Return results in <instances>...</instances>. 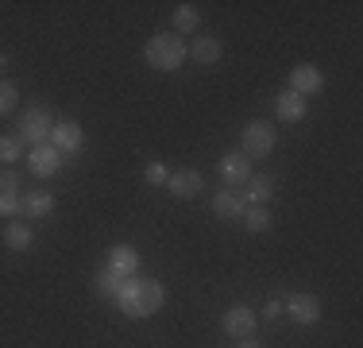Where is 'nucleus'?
Returning a JSON list of instances; mask_svg holds the SVG:
<instances>
[{"label":"nucleus","mask_w":363,"mask_h":348,"mask_svg":"<svg viewBox=\"0 0 363 348\" xmlns=\"http://www.w3.org/2000/svg\"><path fill=\"white\" fill-rule=\"evenodd\" d=\"M162 302H167V286L159 278L132 275V278H124V290H120L116 306L124 310V317H151V313L162 310Z\"/></svg>","instance_id":"f257e3e1"},{"label":"nucleus","mask_w":363,"mask_h":348,"mask_svg":"<svg viewBox=\"0 0 363 348\" xmlns=\"http://www.w3.org/2000/svg\"><path fill=\"white\" fill-rule=\"evenodd\" d=\"M143 58H147V66H151V70L170 74V70H178L182 62H186V43H182V35H174V31H159V35L147 39Z\"/></svg>","instance_id":"f03ea898"},{"label":"nucleus","mask_w":363,"mask_h":348,"mask_svg":"<svg viewBox=\"0 0 363 348\" xmlns=\"http://www.w3.org/2000/svg\"><path fill=\"white\" fill-rule=\"evenodd\" d=\"M274 143H279V128L271 120H252L240 136V155L244 159H267L274 151Z\"/></svg>","instance_id":"7ed1b4c3"},{"label":"nucleus","mask_w":363,"mask_h":348,"mask_svg":"<svg viewBox=\"0 0 363 348\" xmlns=\"http://www.w3.org/2000/svg\"><path fill=\"white\" fill-rule=\"evenodd\" d=\"M50 132H55V112H50L47 104H39V109L23 112L20 124H16V136H20L23 143H31V147L50 143Z\"/></svg>","instance_id":"20e7f679"},{"label":"nucleus","mask_w":363,"mask_h":348,"mask_svg":"<svg viewBox=\"0 0 363 348\" xmlns=\"http://www.w3.org/2000/svg\"><path fill=\"white\" fill-rule=\"evenodd\" d=\"M50 147H55L58 155H77L85 147V128L77 124V120H55V132H50Z\"/></svg>","instance_id":"39448f33"},{"label":"nucleus","mask_w":363,"mask_h":348,"mask_svg":"<svg viewBox=\"0 0 363 348\" xmlns=\"http://www.w3.org/2000/svg\"><path fill=\"white\" fill-rule=\"evenodd\" d=\"M282 313H286L290 321H298V325H317V321H321V302H317V294L298 290L282 302Z\"/></svg>","instance_id":"423d86ee"},{"label":"nucleus","mask_w":363,"mask_h":348,"mask_svg":"<svg viewBox=\"0 0 363 348\" xmlns=\"http://www.w3.org/2000/svg\"><path fill=\"white\" fill-rule=\"evenodd\" d=\"M290 89L298 93V97H313V93H321L325 89V74L317 70L313 62H301V66H294L290 70Z\"/></svg>","instance_id":"0eeeda50"},{"label":"nucleus","mask_w":363,"mask_h":348,"mask_svg":"<svg viewBox=\"0 0 363 348\" xmlns=\"http://www.w3.org/2000/svg\"><path fill=\"white\" fill-rule=\"evenodd\" d=\"M255 313H252V306H228L224 310V317H220V329L228 337H236V341H244V337H252L255 333Z\"/></svg>","instance_id":"6e6552de"},{"label":"nucleus","mask_w":363,"mask_h":348,"mask_svg":"<svg viewBox=\"0 0 363 348\" xmlns=\"http://www.w3.org/2000/svg\"><path fill=\"white\" fill-rule=\"evenodd\" d=\"M220 174H224V182H228L232 190H240V186H247V178H252V159H244L240 151H228V155H220Z\"/></svg>","instance_id":"1a4fd4ad"},{"label":"nucleus","mask_w":363,"mask_h":348,"mask_svg":"<svg viewBox=\"0 0 363 348\" xmlns=\"http://www.w3.org/2000/svg\"><path fill=\"white\" fill-rule=\"evenodd\" d=\"M213 213H217L220 221H244V213H247V197L240 194V190L224 186L220 194L213 197Z\"/></svg>","instance_id":"9d476101"},{"label":"nucleus","mask_w":363,"mask_h":348,"mask_svg":"<svg viewBox=\"0 0 363 348\" xmlns=\"http://www.w3.org/2000/svg\"><path fill=\"white\" fill-rule=\"evenodd\" d=\"M306 112H309V101L298 97L294 89H282L279 97H274V116H279L282 124H301Z\"/></svg>","instance_id":"9b49d317"},{"label":"nucleus","mask_w":363,"mask_h":348,"mask_svg":"<svg viewBox=\"0 0 363 348\" xmlns=\"http://www.w3.org/2000/svg\"><path fill=\"white\" fill-rule=\"evenodd\" d=\"M28 167H31V174H35V178H50V174L62 170V155H58L50 143L31 147V151H28Z\"/></svg>","instance_id":"f8f14e48"},{"label":"nucleus","mask_w":363,"mask_h":348,"mask_svg":"<svg viewBox=\"0 0 363 348\" xmlns=\"http://www.w3.org/2000/svg\"><path fill=\"white\" fill-rule=\"evenodd\" d=\"M112 271H120L124 278H132V275H140V251L132 248V244H112L108 248V263Z\"/></svg>","instance_id":"ddd939ff"},{"label":"nucleus","mask_w":363,"mask_h":348,"mask_svg":"<svg viewBox=\"0 0 363 348\" xmlns=\"http://www.w3.org/2000/svg\"><path fill=\"white\" fill-rule=\"evenodd\" d=\"M186 55L194 58L197 66H217V62H220V55H224V47H220L217 35H197V39L189 43Z\"/></svg>","instance_id":"4468645a"},{"label":"nucleus","mask_w":363,"mask_h":348,"mask_svg":"<svg viewBox=\"0 0 363 348\" xmlns=\"http://www.w3.org/2000/svg\"><path fill=\"white\" fill-rule=\"evenodd\" d=\"M167 190L174 197H186V202H189V197H197L205 190V178H201V170H174L167 178Z\"/></svg>","instance_id":"2eb2a0df"},{"label":"nucleus","mask_w":363,"mask_h":348,"mask_svg":"<svg viewBox=\"0 0 363 348\" xmlns=\"http://www.w3.org/2000/svg\"><path fill=\"white\" fill-rule=\"evenodd\" d=\"M274 190H279V178H274V174H252V178H247V205H267L274 197Z\"/></svg>","instance_id":"dca6fc26"},{"label":"nucleus","mask_w":363,"mask_h":348,"mask_svg":"<svg viewBox=\"0 0 363 348\" xmlns=\"http://www.w3.org/2000/svg\"><path fill=\"white\" fill-rule=\"evenodd\" d=\"M31 244H35V232H31V224H23L20 217L4 224V248H8V251H31Z\"/></svg>","instance_id":"f3484780"},{"label":"nucleus","mask_w":363,"mask_h":348,"mask_svg":"<svg viewBox=\"0 0 363 348\" xmlns=\"http://www.w3.org/2000/svg\"><path fill=\"white\" fill-rule=\"evenodd\" d=\"M20 197H23V217H31V221L55 213V194L50 190H31V194H20Z\"/></svg>","instance_id":"a211bd4d"},{"label":"nucleus","mask_w":363,"mask_h":348,"mask_svg":"<svg viewBox=\"0 0 363 348\" xmlns=\"http://www.w3.org/2000/svg\"><path fill=\"white\" fill-rule=\"evenodd\" d=\"M93 290H97V298H120V290H124V275L112 271V267H101L97 278H93Z\"/></svg>","instance_id":"6ab92c4d"},{"label":"nucleus","mask_w":363,"mask_h":348,"mask_svg":"<svg viewBox=\"0 0 363 348\" xmlns=\"http://www.w3.org/2000/svg\"><path fill=\"white\" fill-rule=\"evenodd\" d=\"M244 224H247V232H255V236H263V232L274 224V217H271V209H267V205H247V213H244Z\"/></svg>","instance_id":"aec40b11"},{"label":"nucleus","mask_w":363,"mask_h":348,"mask_svg":"<svg viewBox=\"0 0 363 348\" xmlns=\"http://www.w3.org/2000/svg\"><path fill=\"white\" fill-rule=\"evenodd\" d=\"M174 28H178L182 35L197 31V28H201V12H197L194 4H178V8H174Z\"/></svg>","instance_id":"412c9836"},{"label":"nucleus","mask_w":363,"mask_h":348,"mask_svg":"<svg viewBox=\"0 0 363 348\" xmlns=\"http://www.w3.org/2000/svg\"><path fill=\"white\" fill-rule=\"evenodd\" d=\"M23 159V139L20 136H4L0 139V163H20Z\"/></svg>","instance_id":"4be33fe9"},{"label":"nucleus","mask_w":363,"mask_h":348,"mask_svg":"<svg viewBox=\"0 0 363 348\" xmlns=\"http://www.w3.org/2000/svg\"><path fill=\"white\" fill-rule=\"evenodd\" d=\"M16 101H20V89H16V82H8V77H0V116H8V112H16Z\"/></svg>","instance_id":"5701e85b"},{"label":"nucleus","mask_w":363,"mask_h":348,"mask_svg":"<svg viewBox=\"0 0 363 348\" xmlns=\"http://www.w3.org/2000/svg\"><path fill=\"white\" fill-rule=\"evenodd\" d=\"M0 217H4V221L23 217V197L20 194H0Z\"/></svg>","instance_id":"b1692460"},{"label":"nucleus","mask_w":363,"mask_h":348,"mask_svg":"<svg viewBox=\"0 0 363 348\" xmlns=\"http://www.w3.org/2000/svg\"><path fill=\"white\" fill-rule=\"evenodd\" d=\"M143 178H147V182H151V186H167V178H170V170H167V167H162V163H159V159H151V163H147V170H143Z\"/></svg>","instance_id":"393cba45"},{"label":"nucleus","mask_w":363,"mask_h":348,"mask_svg":"<svg viewBox=\"0 0 363 348\" xmlns=\"http://www.w3.org/2000/svg\"><path fill=\"white\" fill-rule=\"evenodd\" d=\"M20 186H23V178H20V170H0V194H20Z\"/></svg>","instance_id":"a878e982"},{"label":"nucleus","mask_w":363,"mask_h":348,"mask_svg":"<svg viewBox=\"0 0 363 348\" xmlns=\"http://www.w3.org/2000/svg\"><path fill=\"white\" fill-rule=\"evenodd\" d=\"M263 317H274V321H279V317H282V302H279V298H271V302L263 306Z\"/></svg>","instance_id":"bb28decb"},{"label":"nucleus","mask_w":363,"mask_h":348,"mask_svg":"<svg viewBox=\"0 0 363 348\" xmlns=\"http://www.w3.org/2000/svg\"><path fill=\"white\" fill-rule=\"evenodd\" d=\"M236 348H263V344H259V341H255V337H244V341H240Z\"/></svg>","instance_id":"cd10ccee"},{"label":"nucleus","mask_w":363,"mask_h":348,"mask_svg":"<svg viewBox=\"0 0 363 348\" xmlns=\"http://www.w3.org/2000/svg\"><path fill=\"white\" fill-rule=\"evenodd\" d=\"M4 70H8V55L0 50V74H4Z\"/></svg>","instance_id":"c85d7f7f"}]
</instances>
